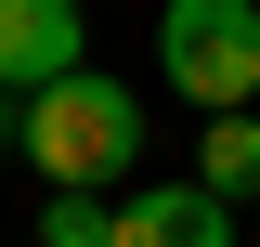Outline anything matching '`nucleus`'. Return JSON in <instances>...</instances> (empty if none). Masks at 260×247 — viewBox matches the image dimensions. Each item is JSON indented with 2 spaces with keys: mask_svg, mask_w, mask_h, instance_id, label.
I'll use <instances>...</instances> for the list:
<instances>
[{
  "mask_svg": "<svg viewBox=\"0 0 260 247\" xmlns=\"http://www.w3.org/2000/svg\"><path fill=\"white\" fill-rule=\"evenodd\" d=\"M104 247H234V195H208V182H143L117 221H104Z\"/></svg>",
  "mask_w": 260,
  "mask_h": 247,
  "instance_id": "nucleus-4",
  "label": "nucleus"
},
{
  "mask_svg": "<svg viewBox=\"0 0 260 247\" xmlns=\"http://www.w3.org/2000/svg\"><path fill=\"white\" fill-rule=\"evenodd\" d=\"M195 182H208V195H260V117H247V104H234V117H208Z\"/></svg>",
  "mask_w": 260,
  "mask_h": 247,
  "instance_id": "nucleus-5",
  "label": "nucleus"
},
{
  "mask_svg": "<svg viewBox=\"0 0 260 247\" xmlns=\"http://www.w3.org/2000/svg\"><path fill=\"white\" fill-rule=\"evenodd\" d=\"M78 0H0V91L26 104V91H52V78H78Z\"/></svg>",
  "mask_w": 260,
  "mask_h": 247,
  "instance_id": "nucleus-3",
  "label": "nucleus"
},
{
  "mask_svg": "<svg viewBox=\"0 0 260 247\" xmlns=\"http://www.w3.org/2000/svg\"><path fill=\"white\" fill-rule=\"evenodd\" d=\"M13 130H26V169L39 182H78V195H104V182L143 169V104H130V78H91V65L52 78V91H26Z\"/></svg>",
  "mask_w": 260,
  "mask_h": 247,
  "instance_id": "nucleus-1",
  "label": "nucleus"
},
{
  "mask_svg": "<svg viewBox=\"0 0 260 247\" xmlns=\"http://www.w3.org/2000/svg\"><path fill=\"white\" fill-rule=\"evenodd\" d=\"M104 195H78V182H52V208H39V247H104Z\"/></svg>",
  "mask_w": 260,
  "mask_h": 247,
  "instance_id": "nucleus-6",
  "label": "nucleus"
},
{
  "mask_svg": "<svg viewBox=\"0 0 260 247\" xmlns=\"http://www.w3.org/2000/svg\"><path fill=\"white\" fill-rule=\"evenodd\" d=\"M156 78L195 104V117L260 104V0H169L156 13Z\"/></svg>",
  "mask_w": 260,
  "mask_h": 247,
  "instance_id": "nucleus-2",
  "label": "nucleus"
}]
</instances>
